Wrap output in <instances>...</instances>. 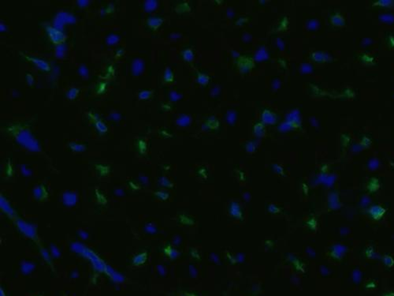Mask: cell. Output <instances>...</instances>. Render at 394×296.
<instances>
[{"instance_id":"cell-23","label":"cell","mask_w":394,"mask_h":296,"mask_svg":"<svg viewBox=\"0 0 394 296\" xmlns=\"http://www.w3.org/2000/svg\"><path fill=\"white\" fill-rule=\"evenodd\" d=\"M0 27H1V32H5L6 30V25H5V24H2V22L1 23V26H0Z\"/></svg>"},{"instance_id":"cell-12","label":"cell","mask_w":394,"mask_h":296,"mask_svg":"<svg viewBox=\"0 0 394 296\" xmlns=\"http://www.w3.org/2000/svg\"><path fill=\"white\" fill-rule=\"evenodd\" d=\"M157 7V1L154 0H148V1H145L144 3V8L146 11H151L154 10Z\"/></svg>"},{"instance_id":"cell-22","label":"cell","mask_w":394,"mask_h":296,"mask_svg":"<svg viewBox=\"0 0 394 296\" xmlns=\"http://www.w3.org/2000/svg\"><path fill=\"white\" fill-rule=\"evenodd\" d=\"M123 53H124V50H123L122 48L118 49V50H117V51H116V54H115L116 57H121V55H122Z\"/></svg>"},{"instance_id":"cell-6","label":"cell","mask_w":394,"mask_h":296,"mask_svg":"<svg viewBox=\"0 0 394 296\" xmlns=\"http://www.w3.org/2000/svg\"><path fill=\"white\" fill-rule=\"evenodd\" d=\"M144 68V61L140 58L135 59L132 63V73L134 76H139Z\"/></svg>"},{"instance_id":"cell-19","label":"cell","mask_w":394,"mask_h":296,"mask_svg":"<svg viewBox=\"0 0 394 296\" xmlns=\"http://www.w3.org/2000/svg\"><path fill=\"white\" fill-rule=\"evenodd\" d=\"M78 71H79V74H80L81 76L88 77V69H87V67H86L85 66H84V65H82V66H80V67H79Z\"/></svg>"},{"instance_id":"cell-18","label":"cell","mask_w":394,"mask_h":296,"mask_svg":"<svg viewBox=\"0 0 394 296\" xmlns=\"http://www.w3.org/2000/svg\"><path fill=\"white\" fill-rule=\"evenodd\" d=\"M25 80L27 82L28 85L30 86H32L34 84V77L32 76V74H31L30 73H26L25 74Z\"/></svg>"},{"instance_id":"cell-7","label":"cell","mask_w":394,"mask_h":296,"mask_svg":"<svg viewBox=\"0 0 394 296\" xmlns=\"http://www.w3.org/2000/svg\"><path fill=\"white\" fill-rule=\"evenodd\" d=\"M163 22V18L162 17H150L147 20V26L151 30H156Z\"/></svg>"},{"instance_id":"cell-20","label":"cell","mask_w":394,"mask_h":296,"mask_svg":"<svg viewBox=\"0 0 394 296\" xmlns=\"http://www.w3.org/2000/svg\"><path fill=\"white\" fill-rule=\"evenodd\" d=\"M6 172L7 174V176H11L12 172H13V168H12V164L10 162H8L7 165H6Z\"/></svg>"},{"instance_id":"cell-15","label":"cell","mask_w":394,"mask_h":296,"mask_svg":"<svg viewBox=\"0 0 394 296\" xmlns=\"http://www.w3.org/2000/svg\"><path fill=\"white\" fill-rule=\"evenodd\" d=\"M107 82H100V83H98L96 86V92L97 94L104 93V92L106 91V89H107Z\"/></svg>"},{"instance_id":"cell-4","label":"cell","mask_w":394,"mask_h":296,"mask_svg":"<svg viewBox=\"0 0 394 296\" xmlns=\"http://www.w3.org/2000/svg\"><path fill=\"white\" fill-rule=\"evenodd\" d=\"M22 55L25 60L31 62L33 65H36L39 70H43L44 72H49L51 70V66H50L49 63L45 60H43V59H39V58H37V57L32 56V55H25L24 53H22Z\"/></svg>"},{"instance_id":"cell-13","label":"cell","mask_w":394,"mask_h":296,"mask_svg":"<svg viewBox=\"0 0 394 296\" xmlns=\"http://www.w3.org/2000/svg\"><path fill=\"white\" fill-rule=\"evenodd\" d=\"M69 147L74 152H82L86 148V145L84 144H79V143H70Z\"/></svg>"},{"instance_id":"cell-21","label":"cell","mask_w":394,"mask_h":296,"mask_svg":"<svg viewBox=\"0 0 394 296\" xmlns=\"http://www.w3.org/2000/svg\"><path fill=\"white\" fill-rule=\"evenodd\" d=\"M88 1L87 0H80V1H77V4H78L80 6H86L88 4Z\"/></svg>"},{"instance_id":"cell-10","label":"cell","mask_w":394,"mask_h":296,"mask_svg":"<svg viewBox=\"0 0 394 296\" xmlns=\"http://www.w3.org/2000/svg\"><path fill=\"white\" fill-rule=\"evenodd\" d=\"M147 259V253H141L137 254L136 257L133 258V265H140L141 264H143L146 261Z\"/></svg>"},{"instance_id":"cell-9","label":"cell","mask_w":394,"mask_h":296,"mask_svg":"<svg viewBox=\"0 0 394 296\" xmlns=\"http://www.w3.org/2000/svg\"><path fill=\"white\" fill-rule=\"evenodd\" d=\"M120 40V37L116 33H111L106 38V43L107 45H114Z\"/></svg>"},{"instance_id":"cell-2","label":"cell","mask_w":394,"mask_h":296,"mask_svg":"<svg viewBox=\"0 0 394 296\" xmlns=\"http://www.w3.org/2000/svg\"><path fill=\"white\" fill-rule=\"evenodd\" d=\"M46 32L49 37V40L52 44L55 45H61L66 40V36L62 30H59L52 26H46Z\"/></svg>"},{"instance_id":"cell-1","label":"cell","mask_w":394,"mask_h":296,"mask_svg":"<svg viewBox=\"0 0 394 296\" xmlns=\"http://www.w3.org/2000/svg\"><path fill=\"white\" fill-rule=\"evenodd\" d=\"M29 127L28 125L24 123H16L6 126V131L21 145L30 149H36L38 144Z\"/></svg>"},{"instance_id":"cell-11","label":"cell","mask_w":394,"mask_h":296,"mask_svg":"<svg viewBox=\"0 0 394 296\" xmlns=\"http://www.w3.org/2000/svg\"><path fill=\"white\" fill-rule=\"evenodd\" d=\"M137 148L141 154L144 153L147 150V143L144 139L139 138L137 140Z\"/></svg>"},{"instance_id":"cell-16","label":"cell","mask_w":394,"mask_h":296,"mask_svg":"<svg viewBox=\"0 0 394 296\" xmlns=\"http://www.w3.org/2000/svg\"><path fill=\"white\" fill-rule=\"evenodd\" d=\"M152 95V92L151 90H142L138 92V98L140 99H148Z\"/></svg>"},{"instance_id":"cell-14","label":"cell","mask_w":394,"mask_h":296,"mask_svg":"<svg viewBox=\"0 0 394 296\" xmlns=\"http://www.w3.org/2000/svg\"><path fill=\"white\" fill-rule=\"evenodd\" d=\"M96 169L101 176H106L110 172L109 166L104 165V164H97L96 166Z\"/></svg>"},{"instance_id":"cell-3","label":"cell","mask_w":394,"mask_h":296,"mask_svg":"<svg viewBox=\"0 0 394 296\" xmlns=\"http://www.w3.org/2000/svg\"><path fill=\"white\" fill-rule=\"evenodd\" d=\"M87 115H88L89 120L93 123L94 127L96 128V130L100 134H105L107 133V126L100 119V117L96 114L93 113L92 111H89V112H88Z\"/></svg>"},{"instance_id":"cell-8","label":"cell","mask_w":394,"mask_h":296,"mask_svg":"<svg viewBox=\"0 0 394 296\" xmlns=\"http://www.w3.org/2000/svg\"><path fill=\"white\" fill-rule=\"evenodd\" d=\"M79 93H80V89H79L76 88V87H72V88L69 89L66 92V97L68 99L73 100V99H75L78 96Z\"/></svg>"},{"instance_id":"cell-5","label":"cell","mask_w":394,"mask_h":296,"mask_svg":"<svg viewBox=\"0 0 394 296\" xmlns=\"http://www.w3.org/2000/svg\"><path fill=\"white\" fill-rule=\"evenodd\" d=\"M75 21V18L72 14L66 13V12H59L57 14L55 18L54 26L57 29L60 30V28L63 26L64 23H71Z\"/></svg>"},{"instance_id":"cell-17","label":"cell","mask_w":394,"mask_h":296,"mask_svg":"<svg viewBox=\"0 0 394 296\" xmlns=\"http://www.w3.org/2000/svg\"><path fill=\"white\" fill-rule=\"evenodd\" d=\"M173 79H174L173 73L170 70V68H167L166 70L165 74H164V81L166 82H173Z\"/></svg>"}]
</instances>
